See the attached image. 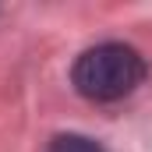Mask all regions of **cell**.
Segmentation results:
<instances>
[{
  "label": "cell",
  "mask_w": 152,
  "mask_h": 152,
  "mask_svg": "<svg viewBox=\"0 0 152 152\" xmlns=\"http://www.w3.org/2000/svg\"><path fill=\"white\" fill-rule=\"evenodd\" d=\"M149 75L145 57L127 46V42H99L88 46L71 67V85L78 96L92 99V103H117L124 96H131Z\"/></svg>",
  "instance_id": "obj_1"
},
{
  "label": "cell",
  "mask_w": 152,
  "mask_h": 152,
  "mask_svg": "<svg viewBox=\"0 0 152 152\" xmlns=\"http://www.w3.org/2000/svg\"><path fill=\"white\" fill-rule=\"evenodd\" d=\"M46 152H106V149L88 134H57Z\"/></svg>",
  "instance_id": "obj_2"
}]
</instances>
